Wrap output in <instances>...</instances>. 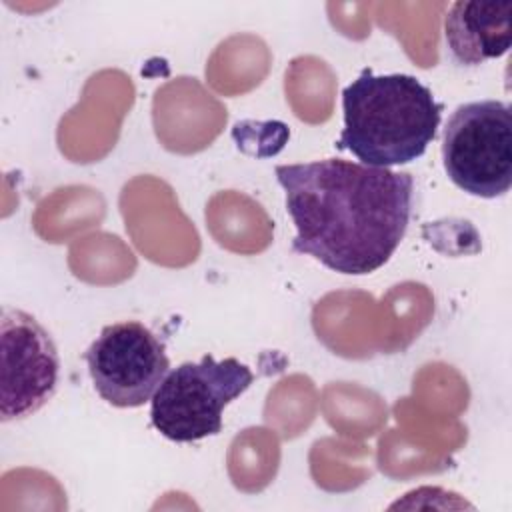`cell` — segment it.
I'll use <instances>...</instances> for the list:
<instances>
[{
	"mask_svg": "<svg viewBox=\"0 0 512 512\" xmlns=\"http://www.w3.org/2000/svg\"><path fill=\"white\" fill-rule=\"evenodd\" d=\"M296 226L292 250L326 268L364 276L400 246L412 212L414 178L340 158L276 166Z\"/></svg>",
	"mask_w": 512,
	"mask_h": 512,
	"instance_id": "6da1fadb",
	"label": "cell"
},
{
	"mask_svg": "<svg viewBox=\"0 0 512 512\" xmlns=\"http://www.w3.org/2000/svg\"><path fill=\"white\" fill-rule=\"evenodd\" d=\"M344 128L338 150L360 164L390 168L420 158L436 138L444 104L410 74L376 76L364 68L342 90Z\"/></svg>",
	"mask_w": 512,
	"mask_h": 512,
	"instance_id": "7a4b0ae2",
	"label": "cell"
},
{
	"mask_svg": "<svg viewBox=\"0 0 512 512\" xmlns=\"http://www.w3.org/2000/svg\"><path fill=\"white\" fill-rule=\"evenodd\" d=\"M254 382L252 370L236 358L182 362L168 370L150 400L152 426L172 442H196L222 430L224 408Z\"/></svg>",
	"mask_w": 512,
	"mask_h": 512,
	"instance_id": "3957f363",
	"label": "cell"
},
{
	"mask_svg": "<svg viewBox=\"0 0 512 512\" xmlns=\"http://www.w3.org/2000/svg\"><path fill=\"white\" fill-rule=\"evenodd\" d=\"M442 164L460 190L504 196L512 186V110L502 100L460 104L442 132Z\"/></svg>",
	"mask_w": 512,
	"mask_h": 512,
	"instance_id": "277c9868",
	"label": "cell"
},
{
	"mask_svg": "<svg viewBox=\"0 0 512 512\" xmlns=\"http://www.w3.org/2000/svg\"><path fill=\"white\" fill-rule=\"evenodd\" d=\"M82 358L94 390L116 408H138L152 400L170 370L164 342L136 320L104 326Z\"/></svg>",
	"mask_w": 512,
	"mask_h": 512,
	"instance_id": "5b68a950",
	"label": "cell"
},
{
	"mask_svg": "<svg viewBox=\"0 0 512 512\" xmlns=\"http://www.w3.org/2000/svg\"><path fill=\"white\" fill-rule=\"evenodd\" d=\"M2 342V422L22 420L40 410L56 392L60 356L52 336L38 320L18 308L4 306Z\"/></svg>",
	"mask_w": 512,
	"mask_h": 512,
	"instance_id": "8992f818",
	"label": "cell"
},
{
	"mask_svg": "<svg viewBox=\"0 0 512 512\" xmlns=\"http://www.w3.org/2000/svg\"><path fill=\"white\" fill-rule=\"evenodd\" d=\"M444 38L452 58L462 66L504 56L512 44V2H454L444 18Z\"/></svg>",
	"mask_w": 512,
	"mask_h": 512,
	"instance_id": "52a82bcc",
	"label": "cell"
}]
</instances>
